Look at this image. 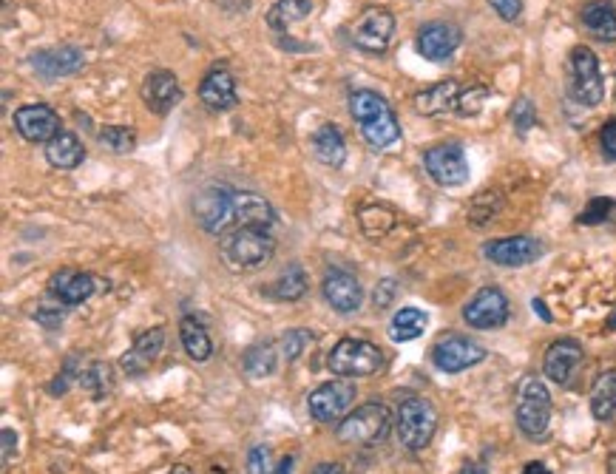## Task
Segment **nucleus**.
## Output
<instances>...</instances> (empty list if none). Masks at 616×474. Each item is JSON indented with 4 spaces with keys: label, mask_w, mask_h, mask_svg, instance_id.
Here are the masks:
<instances>
[{
    "label": "nucleus",
    "mask_w": 616,
    "mask_h": 474,
    "mask_svg": "<svg viewBox=\"0 0 616 474\" xmlns=\"http://www.w3.org/2000/svg\"><path fill=\"white\" fill-rule=\"evenodd\" d=\"M350 114L355 117V123L361 125V137L370 142L375 151H384L401 140L398 117L378 91H370V88L352 91Z\"/></svg>",
    "instance_id": "obj_1"
},
{
    "label": "nucleus",
    "mask_w": 616,
    "mask_h": 474,
    "mask_svg": "<svg viewBox=\"0 0 616 474\" xmlns=\"http://www.w3.org/2000/svg\"><path fill=\"white\" fill-rule=\"evenodd\" d=\"M222 262L233 273H250L259 270L273 259L276 239L267 233V228H236L222 236L219 242Z\"/></svg>",
    "instance_id": "obj_2"
},
{
    "label": "nucleus",
    "mask_w": 616,
    "mask_h": 474,
    "mask_svg": "<svg viewBox=\"0 0 616 474\" xmlns=\"http://www.w3.org/2000/svg\"><path fill=\"white\" fill-rule=\"evenodd\" d=\"M395 423H398V440L404 443L406 449L409 452H421L435 438L438 412L421 395H404L398 401V418H395Z\"/></svg>",
    "instance_id": "obj_3"
},
{
    "label": "nucleus",
    "mask_w": 616,
    "mask_h": 474,
    "mask_svg": "<svg viewBox=\"0 0 616 474\" xmlns=\"http://www.w3.org/2000/svg\"><path fill=\"white\" fill-rule=\"evenodd\" d=\"M392 415L384 404H364L335 426V438L347 446H375L389 435Z\"/></svg>",
    "instance_id": "obj_4"
},
{
    "label": "nucleus",
    "mask_w": 616,
    "mask_h": 474,
    "mask_svg": "<svg viewBox=\"0 0 616 474\" xmlns=\"http://www.w3.org/2000/svg\"><path fill=\"white\" fill-rule=\"evenodd\" d=\"M327 367L341 378H367L384 367V352L364 338H341L327 355Z\"/></svg>",
    "instance_id": "obj_5"
},
{
    "label": "nucleus",
    "mask_w": 616,
    "mask_h": 474,
    "mask_svg": "<svg viewBox=\"0 0 616 474\" xmlns=\"http://www.w3.org/2000/svg\"><path fill=\"white\" fill-rule=\"evenodd\" d=\"M517 426L526 438H543L551 423V395L540 378H523L517 389V409H514Z\"/></svg>",
    "instance_id": "obj_6"
},
{
    "label": "nucleus",
    "mask_w": 616,
    "mask_h": 474,
    "mask_svg": "<svg viewBox=\"0 0 616 474\" xmlns=\"http://www.w3.org/2000/svg\"><path fill=\"white\" fill-rule=\"evenodd\" d=\"M568 71H571V83H568L571 97H574L580 106H599L602 97H605V83H602L597 54L591 52L588 46H577V49L571 52V60H568Z\"/></svg>",
    "instance_id": "obj_7"
},
{
    "label": "nucleus",
    "mask_w": 616,
    "mask_h": 474,
    "mask_svg": "<svg viewBox=\"0 0 616 474\" xmlns=\"http://www.w3.org/2000/svg\"><path fill=\"white\" fill-rule=\"evenodd\" d=\"M194 216L205 233L225 236L236 228V191L230 188H205L194 199Z\"/></svg>",
    "instance_id": "obj_8"
},
{
    "label": "nucleus",
    "mask_w": 616,
    "mask_h": 474,
    "mask_svg": "<svg viewBox=\"0 0 616 474\" xmlns=\"http://www.w3.org/2000/svg\"><path fill=\"white\" fill-rule=\"evenodd\" d=\"M395 35V18L392 12L384 6H370L364 9L358 20L352 23V43L361 49V52L381 54L387 52L389 40Z\"/></svg>",
    "instance_id": "obj_9"
},
{
    "label": "nucleus",
    "mask_w": 616,
    "mask_h": 474,
    "mask_svg": "<svg viewBox=\"0 0 616 474\" xmlns=\"http://www.w3.org/2000/svg\"><path fill=\"white\" fill-rule=\"evenodd\" d=\"M423 165H426V174L443 188H460L469 182V162H466V154L458 142L429 148L423 154Z\"/></svg>",
    "instance_id": "obj_10"
},
{
    "label": "nucleus",
    "mask_w": 616,
    "mask_h": 474,
    "mask_svg": "<svg viewBox=\"0 0 616 474\" xmlns=\"http://www.w3.org/2000/svg\"><path fill=\"white\" fill-rule=\"evenodd\" d=\"M463 321L475 330H500L509 321V299L500 287H483L463 307Z\"/></svg>",
    "instance_id": "obj_11"
},
{
    "label": "nucleus",
    "mask_w": 616,
    "mask_h": 474,
    "mask_svg": "<svg viewBox=\"0 0 616 474\" xmlns=\"http://www.w3.org/2000/svg\"><path fill=\"white\" fill-rule=\"evenodd\" d=\"M483 358H486V350L466 335H446L432 347V364L449 375L477 367Z\"/></svg>",
    "instance_id": "obj_12"
},
{
    "label": "nucleus",
    "mask_w": 616,
    "mask_h": 474,
    "mask_svg": "<svg viewBox=\"0 0 616 474\" xmlns=\"http://www.w3.org/2000/svg\"><path fill=\"white\" fill-rule=\"evenodd\" d=\"M352 401H355V384L341 378V381H327L313 389L307 398V409L318 423H333L350 409Z\"/></svg>",
    "instance_id": "obj_13"
},
{
    "label": "nucleus",
    "mask_w": 616,
    "mask_h": 474,
    "mask_svg": "<svg viewBox=\"0 0 616 474\" xmlns=\"http://www.w3.org/2000/svg\"><path fill=\"white\" fill-rule=\"evenodd\" d=\"M543 250L546 247L531 236H506V239H494L483 247V256L500 267H526V264L537 262L543 256Z\"/></svg>",
    "instance_id": "obj_14"
},
{
    "label": "nucleus",
    "mask_w": 616,
    "mask_h": 474,
    "mask_svg": "<svg viewBox=\"0 0 616 474\" xmlns=\"http://www.w3.org/2000/svg\"><path fill=\"white\" fill-rule=\"evenodd\" d=\"M12 123H15V131H18L26 142H52L54 137L60 134V117H57V111L43 106V103L18 108L15 117H12Z\"/></svg>",
    "instance_id": "obj_15"
},
{
    "label": "nucleus",
    "mask_w": 616,
    "mask_h": 474,
    "mask_svg": "<svg viewBox=\"0 0 616 474\" xmlns=\"http://www.w3.org/2000/svg\"><path fill=\"white\" fill-rule=\"evenodd\" d=\"M321 293H324V301L333 307L335 313H355L361 307V299H364V290H361L358 279L347 270H341V267L324 273Z\"/></svg>",
    "instance_id": "obj_16"
},
{
    "label": "nucleus",
    "mask_w": 616,
    "mask_h": 474,
    "mask_svg": "<svg viewBox=\"0 0 616 474\" xmlns=\"http://www.w3.org/2000/svg\"><path fill=\"white\" fill-rule=\"evenodd\" d=\"M142 103L148 106V111L154 114H168L182 103V86L176 80L174 71H151L145 80H142Z\"/></svg>",
    "instance_id": "obj_17"
},
{
    "label": "nucleus",
    "mask_w": 616,
    "mask_h": 474,
    "mask_svg": "<svg viewBox=\"0 0 616 474\" xmlns=\"http://www.w3.org/2000/svg\"><path fill=\"white\" fill-rule=\"evenodd\" d=\"M29 66L43 77V80H60L69 77L86 66V57L74 46H60V49H43L29 57Z\"/></svg>",
    "instance_id": "obj_18"
},
{
    "label": "nucleus",
    "mask_w": 616,
    "mask_h": 474,
    "mask_svg": "<svg viewBox=\"0 0 616 474\" xmlns=\"http://www.w3.org/2000/svg\"><path fill=\"white\" fill-rule=\"evenodd\" d=\"M460 40H463V35H460L458 26L443 23V20L426 23L421 32H418V52H421V57H426V60H432V63H443V60H449V57L455 54Z\"/></svg>",
    "instance_id": "obj_19"
},
{
    "label": "nucleus",
    "mask_w": 616,
    "mask_h": 474,
    "mask_svg": "<svg viewBox=\"0 0 616 474\" xmlns=\"http://www.w3.org/2000/svg\"><path fill=\"white\" fill-rule=\"evenodd\" d=\"M580 364H582L580 341H574V338H560V341H554V344L546 350L543 372H546L554 384H568L571 375L577 372Z\"/></svg>",
    "instance_id": "obj_20"
},
{
    "label": "nucleus",
    "mask_w": 616,
    "mask_h": 474,
    "mask_svg": "<svg viewBox=\"0 0 616 474\" xmlns=\"http://www.w3.org/2000/svg\"><path fill=\"white\" fill-rule=\"evenodd\" d=\"M199 100L211 111H230V108L239 103V94H236V80L225 66H213L202 86H199Z\"/></svg>",
    "instance_id": "obj_21"
},
{
    "label": "nucleus",
    "mask_w": 616,
    "mask_h": 474,
    "mask_svg": "<svg viewBox=\"0 0 616 474\" xmlns=\"http://www.w3.org/2000/svg\"><path fill=\"white\" fill-rule=\"evenodd\" d=\"M49 290L52 296L63 301L66 307H77L94 296L97 290V279L91 273H83V270H60L54 273L52 281H49Z\"/></svg>",
    "instance_id": "obj_22"
},
{
    "label": "nucleus",
    "mask_w": 616,
    "mask_h": 474,
    "mask_svg": "<svg viewBox=\"0 0 616 474\" xmlns=\"http://www.w3.org/2000/svg\"><path fill=\"white\" fill-rule=\"evenodd\" d=\"M162 347H165V333H162L159 327H154V330H145L142 335H137L134 347L125 352L123 361H120V367H123L128 375H142L145 369L157 361Z\"/></svg>",
    "instance_id": "obj_23"
},
{
    "label": "nucleus",
    "mask_w": 616,
    "mask_h": 474,
    "mask_svg": "<svg viewBox=\"0 0 616 474\" xmlns=\"http://www.w3.org/2000/svg\"><path fill=\"white\" fill-rule=\"evenodd\" d=\"M460 83L458 80H443L438 86L423 88L421 94H415V111L423 117H438L446 111H458L460 100Z\"/></svg>",
    "instance_id": "obj_24"
},
{
    "label": "nucleus",
    "mask_w": 616,
    "mask_h": 474,
    "mask_svg": "<svg viewBox=\"0 0 616 474\" xmlns=\"http://www.w3.org/2000/svg\"><path fill=\"white\" fill-rule=\"evenodd\" d=\"M582 26L602 43H616V6L611 0H591L582 6Z\"/></svg>",
    "instance_id": "obj_25"
},
{
    "label": "nucleus",
    "mask_w": 616,
    "mask_h": 474,
    "mask_svg": "<svg viewBox=\"0 0 616 474\" xmlns=\"http://www.w3.org/2000/svg\"><path fill=\"white\" fill-rule=\"evenodd\" d=\"M310 145H313V154H316L318 162H324L330 168H341L344 159H347L344 137H341V131L333 123H324L321 128H316L313 137H310Z\"/></svg>",
    "instance_id": "obj_26"
},
{
    "label": "nucleus",
    "mask_w": 616,
    "mask_h": 474,
    "mask_svg": "<svg viewBox=\"0 0 616 474\" xmlns=\"http://www.w3.org/2000/svg\"><path fill=\"white\" fill-rule=\"evenodd\" d=\"M46 159L52 168H60V171H71L77 165H83L86 159V148L83 142L77 140L69 131H60L52 142H46Z\"/></svg>",
    "instance_id": "obj_27"
},
{
    "label": "nucleus",
    "mask_w": 616,
    "mask_h": 474,
    "mask_svg": "<svg viewBox=\"0 0 616 474\" xmlns=\"http://www.w3.org/2000/svg\"><path fill=\"white\" fill-rule=\"evenodd\" d=\"M313 15V0H276L267 12V26L273 32H287L301 20Z\"/></svg>",
    "instance_id": "obj_28"
},
{
    "label": "nucleus",
    "mask_w": 616,
    "mask_h": 474,
    "mask_svg": "<svg viewBox=\"0 0 616 474\" xmlns=\"http://www.w3.org/2000/svg\"><path fill=\"white\" fill-rule=\"evenodd\" d=\"M591 412H594V418L602 423L614 421L616 418V369L602 372L597 381H594V389H591Z\"/></svg>",
    "instance_id": "obj_29"
},
{
    "label": "nucleus",
    "mask_w": 616,
    "mask_h": 474,
    "mask_svg": "<svg viewBox=\"0 0 616 474\" xmlns=\"http://www.w3.org/2000/svg\"><path fill=\"white\" fill-rule=\"evenodd\" d=\"M179 338H182L185 352H188L194 361H208V358H211V335H208V330H205L194 316H185L179 321Z\"/></svg>",
    "instance_id": "obj_30"
},
{
    "label": "nucleus",
    "mask_w": 616,
    "mask_h": 474,
    "mask_svg": "<svg viewBox=\"0 0 616 474\" xmlns=\"http://www.w3.org/2000/svg\"><path fill=\"white\" fill-rule=\"evenodd\" d=\"M426 324H429V316H426L423 310H418V307H404V310H398V313L392 316V324H389V338H392V341H398V344H404V341H415V338H421L423 335Z\"/></svg>",
    "instance_id": "obj_31"
},
{
    "label": "nucleus",
    "mask_w": 616,
    "mask_h": 474,
    "mask_svg": "<svg viewBox=\"0 0 616 474\" xmlns=\"http://www.w3.org/2000/svg\"><path fill=\"white\" fill-rule=\"evenodd\" d=\"M276 364H279V355H276V344L264 341V344H256L245 352V369L247 375L253 378H267L276 372Z\"/></svg>",
    "instance_id": "obj_32"
},
{
    "label": "nucleus",
    "mask_w": 616,
    "mask_h": 474,
    "mask_svg": "<svg viewBox=\"0 0 616 474\" xmlns=\"http://www.w3.org/2000/svg\"><path fill=\"white\" fill-rule=\"evenodd\" d=\"M273 296L279 301H299L307 293V276L301 270V264H290L279 279L273 281Z\"/></svg>",
    "instance_id": "obj_33"
},
{
    "label": "nucleus",
    "mask_w": 616,
    "mask_h": 474,
    "mask_svg": "<svg viewBox=\"0 0 616 474\" xmlns=\"http://www.w3.org/2000/svg\"><path fill=\"white\" fill-rule=\"evenodd\" d=\"M395 228V216L381 205H372L361 211V230L370 236V239H384L389 230Z\"/></svg>",
    "instance_id": "obj_34"
},
{
    "label": "nucleus",
    "mask_w": 616,
    "mask_h": 474,
    "mask_svg": "<svg viewBox=\"0 0 616 474\" xmlns=\"http://www.w3.org/2000/svg\"><path fill=\"white\" fill-rule=\"evenodd\" d=\"M97 137H100V142H103L106 148H111L114 154H131V151L137 148L134 128H125V125H106Z\"/></svg>",
    "instance_id": "obj_35"
},
{
    "label": "nucleus",
    "mask_w": 616,
    "mask_h": 474,
    "mask_svg": "<svg viewBox=\"0 0 616 474\" xmlns=\"http://www.w3.org/2000/svg\"><path fill=\"white\" fill-rule=\"evenodd\" d=\"M310 344H313V333L310 330H287L282 338V355L287 361H299Z\"/></svg>",
    "instance_id": "obj_36"
},
{
    "label": "nucleus",
    "mask_w": 616,
    "mask_h": 474,
    "mask_svg": "<svg viewBox=\"0 0 616 474\" xmlns=\"http://www.w3.org/2000/svg\"><path fill=\"white\" fill-rule=\"evenodd\" d=\"M486 97H489L486 86L463 88V91H460V100H458L460 117H475V114H480V108H483V103H486Z\"/></svg>",
    "instance_id": "obj_37"
},
{
    "label": "nucleus",
    "mask_w": 616,
    "mask_h": 474,
    "mask_svg": "<svg viewBox=\"0 0 616 474\" xmlns=\"http://www.w3.org/2000/svg\"><path fill=\"white\" fill-rule=\"evenodd\" d=\"M511 123L517 128V134H528L534 125H537V111H534V103L528 97H520L514 106H511Z\"/></svg>",
    "instance_id": "obj_38"
},
{
    "label": "nucleus",
    "mask_w": 616,
    "mask_h": 474,
    "mask_svg": "<svg viewBox=\"0 0 616 474\" xmlns=\"http://www.w3.org/2000/svg\"><path fill=\"white\" fill-rule=\"evenodd\" d=\"M108 375H111L108 364H94V367L88 369L80 381H83V387L91 389V395H94V398H103V395H106V389L111 387V378H108Z\"/></svg>",
    "instance_id": "obj_39"
},
{
    "label": "nucleus",
    "mask_w": 616,
    "mask_h": 474,
    "mask_svg": "<svg viewBox=\"0 0 616 474\" xmlns=\"http://www.w3.org/2000/svg\"><path fill=\"white\" fill-rule=\"evenodd\" d=\"M614 202L611 199H605V196H599V199H591L588 202V208L580 213V225H602L611 213H614Z\"/></svg>",
    "instance_id": "obj_40"
},
{
    "label": "nucleus",
    "mask_w": 616,
    "mask_h": 474,
    "mask_svg": "<svg viewBox=\"0 0 616 474\" xmlns=\"http://www.w3.org/2000/svg\"><path fill=\"white\" fill-rule=\"evenodd\" d=\"M247 474H270V452L264 446H253L247 452Z\"/></svg>",
    "instance_id": "obj_41"
},
{
    "label": "nucleus",
    "mask_w": 616,
    "mask_h": 474,
    "mask_svg": "<svg viewBox=\"0 0 616 474\" xmlns=\"http://www.w3.org/2000/svg\"><path fill=\"white\" fill-rule=\"evenodd\" d=\"M489 6H492L494 12L506 20V23H514V20H520V15H523V0H489Z\"/></svg>",
    "instance_id": "obj_42"
},
{
    "label": "nucleus",
    "mask_w": 616,
    "mask_h": 474,
    "mask_svg": "<svg viewBox=\"0 0 616 474\" xmlns=\"http://www.w3.org/2000/svg\"><path fill=\"white\" fill-rule=\"evenodd\" d=\"M395 293H398V284H395V279L378 281V287H375V293H372L375 307H378V310H387L389 304H392V299H395Z\"/></svg>",
    "instance_id": "obj_43"
},
{
    "label": "nucleus",
    "mask_w": 616,
    "mask_h": 474,
    "mask_svg": "<svg viewBox=\"0 0 616 474\" xmlns=\"http://www.w3.org/2000/svg\"><path fill=\"white\" fill-rule=\"evenodd\" d=\"M599 142H602V151L611 159H616V120H608V123L602 125Z\"/></svg>",
    "instance_id": "obj_44"
},
{
    "label": "nucleus",
    "mask_w": 616,
    "mask_h": 474,
    "mask_svg": "<svg viewBox=\"0 0 616 474\" xmlns=\"http://www.w3.org/2000/svg\"><path fill=\"white\" fill-rule=\"evenodd\" d=\"M15 449H18V435L12 432V429H3V469L12 463V455H15Z\"/></svg>",
    "instance_id": "obj_45"
},
{
    "label": "nucleus",
    "mask_w": 616,
    "mask_h": 474,
    "mask_svg": "<svg viewBox=\"0 0 616 474\" xmlns=\"http://www.w3.org/2000/svg\"><path fill=\"white\" fill-rule=\"evenodd\" d=\"M313 474H344V466L341 463H318Z\"/></svg>",
    "instance_id": "obj_46"
},
{
    "label": "nucleus",
    "mask_w": 616,
    "mask_h": 474,
    "mask_svg": "<svg viewBox=\"0 0 616 474\" xmlns=\"http://www.w3.org/2000/svg\"><path fill=\"white\" fill-rule=\"evenodd\" d=\"M523 474H551V469H548L546 463H540V460H534V463H528L526 472Z\"/></svg>",
    "instance_id": "obj_47"
},
{
    "label": "nucleus",
    "mask_w": 616,
    "mask_h": 474,
    "mask_svg": "<svg viewBox=\"0 0 616 474\" xmlns=\"http://www.w3.org/2000/svg\"><path fill=\"white\" fill-rule=\"evenodd\" d=\"M531 304H534V313H537V316L543 318V321H551V313H548V310H546V304H543V301H540V299H534V301H531Z\"/></svg>",
    "instance_id": "obj_48"
},
{
    "label": "nucleus",
    "mask_w": 616,
    "mask_h": 474,
    "mask_svg": "<svg viewBox=\"0 0 616 474\" xmlns=\"http://www.w3.org/2000/svg\"><path fill=\"white\" fill-rule=\"evenodd\" d=\"M460 474H489V472H486V466H480V463H466V466L460 469Z\"/></svg>",
    "instance_id": "obj_49"
},
{
    "label": "nucleus",
    "mask_w": 616,
    "mask_h": 474,
    "mask_svg": "<svg viewBox=\"0 0 616 474\" xmlns=\"http://www.w3.org/2000/svg\"><path fill=\"white\" fill-rule=\"evenodd\" d=\"M276 474H293V457H282V463H279Z\"/></svg>",
    "instance_id": "obj_50"
},
{
    "label": "nucleus",
    "mask_w": 616,
    "mask_h": 474,
    "mask_svg": "<svg viewBox=\"0 0 616 474\" xmlns=\"http://www.w3.org/2000/svg\"><path fill=\"white\" fill-rule=\"evenodd\" d=\"M168 474H194V472H191L188 466H174V469H171V472H168Z\"/></svg>",
    "instance_id": "obj_51"
},
{
    "label": "nucleus",
    "mask_w": 616,
    "mask_h": 474,
    "mask_svg": "<svg viewBox=\"0 0 616 474\" xmlns=\"http://www.w3.org/2000/svg\"><path fill=\"white\" fill-rule=\"evenodd\" d=\"M608 330H616V313L611 318H608Z\"/></svg>",
    "instance_id": "obj_52"
},
{
    "label": "nucleus",
    "mask_w": 616,
    "mask_h": 474,
    "mask_svg": "<svg viewBox=\"0 0 616 474\" xmlns=\"http://www.w3.org/2000/svg\"><path fill=\"white\" fill-rule=\"evenodd\" d=\"M611 474H616V466H614V472H611Z\"/></svg>",
    "instance_id": "obj_53"
}]
</instances>
